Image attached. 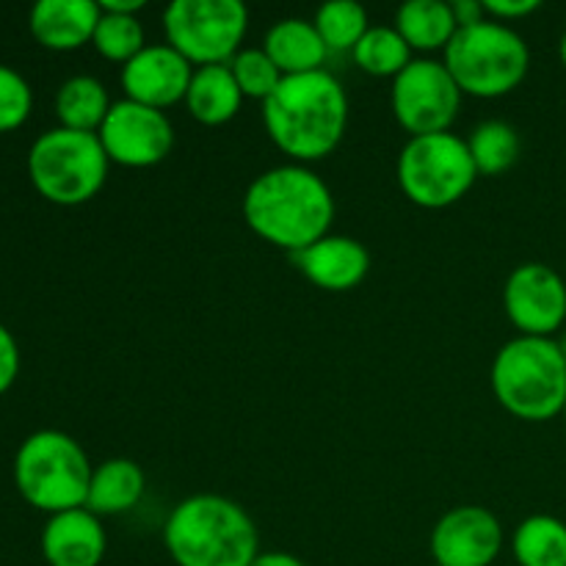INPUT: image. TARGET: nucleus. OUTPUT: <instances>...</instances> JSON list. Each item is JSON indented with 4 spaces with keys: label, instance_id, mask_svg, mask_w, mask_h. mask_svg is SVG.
<instances>
[{
    "label": "nucleus",
    "instance_id": "obj_1",
    "mask_svg": "<svg viewBox=\"0 0 566 566\" xmlns=\"http://www.w3.org/2000/svg\"><path fill=\"white\" fill-rule=\"evenodd\" d=\"M241 210L254 235L291 254L318 243L335 224L329 182L313 166L291 160L260 171L243 193Z\"/></svg>",
    "mask_w": 566,
    "mask_h": 566
},
{
    "label": "nucleus",
    "instance_id": "obj_2",
    "mask_svg": "<svg viewBox=\"0 0 566 566\" xmlns=\"http://www.w3.org/2000/svg\"><path fill=\"white\" fill-rule=\"evenodd\" d=\"M348 94L329 70L282 77L263 103V125L291 164H318L340 147L348 130Z\"/></svg>",
    "mask_w": 566,
    "mask_h": 566
},
{
    "label": "nucleus",
    "instance_id": "obj_3",
    "mask_svg": "<svg viewBox=\"0 0 566 566\" xmlns=\"http://www.w3.org/2000/svg\"><path fill=\"white\" fill-rule=\"evenodd\" d=\"M164 547L175 566H249L263 553L252 514L213 492L188 495L171 509Z\"/></svg>",
    "mask_w": 566,
    "mask_h": 566
},
{
    "label": "nucleus",
    "instance_id": "obj_4",
    "mask_svg": "<svg viewBox=\"0 0 566 566\" xmlns=\"http://www.w3.org/2000/svg\"><path fill=\"white\" fill-rule=\"evenodd\" d=\"M492 396L528 423H545L564 412L566 359L556 337L517 335L497 348L492 359Z\"/></svg>",
    "mask_w": 566,
    "mask_h": 566
},
{
    "label": "nucleus",
    "instance_id": "obj_5",
    "mask_svg": "<svg viewBox=\"0 0 566 566\" xmlns=\"http://www.w3.org/2000/svg\"><path fill=\"white\" fill-rule=\"evenodd\" d=\"M92 470V459L75 437L59 429H39L17 448L11 475L22 501L50 517L86 506Z\"/></svg>",
    "mask_w": 566,
    "mask_h": 566
},
{
    "label": "nucleus",
    "instance_id": "obj_6",
    "mask_svg": "<svg viewBox=\"0 0 566 566\" xmlns=\"http://www.w3.org/2000/svg\"><path fill=\"white\" fill-rule=\"evenodd\" d=\"M28 180L36 193L59 208H77L97 197L108 182L111 160L97 133L50 127L28 149Z\"/></svg>",
    "mask_w": 566,
    "mask_h": 566
},
{
    "label": "nucleus",
    "instance_id": "obj_7",
    "mask_svg": "<svg viewBox=\"0 0 566 566\" xmlns=\"http://www.w3.org/2000/svg\"><path fill=\"white\" fill-rule=\"evenodd\" d=\"M442 64L462 94L497 99L512 94L528 77L531 50L512 25L486 17L479 25L459 28L442 53Z\"/></svg>",
    "mask_w": 566,
    "mask_h": 566
},
{
    "label": "nucleus",
    "instance_id": "obj_8",
    "mask_svg": "<svg viewBox=\"0 0 566 566\" xmlns=\"http://www.w3.org/2000/svg\"><path fill=\"white\" fill-rule=\"evenodd\" d=\"M396 177L409 202L423 210H446L468 197L479 169L468 138L451 130L409 138L398 155Z\"/></svg>",
    "mask_w": 566,
    "mask_h": 566
},
{
    "label": "nucleus",
    "instance_id": "obj_9",
    "mask_svg": "<svg viewBox=\"0 0 566 566\" xmlns=\"http://www.w3.org/2000/svg\"><path fill=\"white\" fill-rule=\"evenodd\" d=\"M249 9L241 0H171L164 9V36L188 64H230L243 50Z\"/></svg>",
    "mask_w": 566,
    "mask_h": 566
},
{
    "label": "nucleus",
    "instance_id": "obj_10",
    "mask_svg": "<svg viewBox=\"0 0 566 566\" xmlns=\"http://www.w3.org/2000/svg\"><path fill=\"white\" fill-rule=\"evenodd\" d=\"M462 88L442 59H415L390 88L392 116L409 138L451 133L462 111Z\"/></svg>",
    "mask_w": 566,
    "mask_h": 566
},
{
    "label": "nucleus",
    "instance_id": "obj_11",
    "mask_svg": "<svg viewBox=\"0 0 566 566\" xmlns=\"http://www.w3.org/2000/svg\"><path fill=\"white\" fill-rule=\"evenodd\" d=\"M111 164L125 169H153L175 149V125L169 114L133 99H116L97 130Z\"/></svg>",
    "mask_w": 566,
    "mask_h": 566
},
{
    "label": "nucleus",
    "instance_id": "obj_12",
    "mask_svg": "<svg viewBox=\"0 0 566 566\" xmlns=\"http://www.w3.org/2000/svg\"><path fill=\"white\" fill-rule=\"evenodd\" d=\"M503 310L525 337H553L566 324V282L545 263H523L506 276Z\"/></svg>",
    "mask_w": 566,
    "mask_h": 566
},
{
    "label": "nucleus",
    "instance_id": "obj_13",
    "mask_svg": "<svg viewBox=\"0 0 566 566\" xmlns=\"http://www.w3.org/2000/svg\"><path fill=\"white\" fill-rule=\"evenodd\" d=\"M506 545L503 525L490 509L457 506L431 528L429 551L434 566H492Z\"/></svg>",
    "mask_w": 566,
    "mask_h": 566
},
{
    "label": "nucleus",
    "instance_id": "obj_14",
    "mask_svg": "<svg viewBox=\"0 0 566 566\" xmlns=\"http://www.w3.org/2000/svg\"><path fill=\"white\" fill-rule=\"evenodd\" d=\"M193 70L197 66L188 64L166 42L147 44L136 59H130L119 70V86L125 92V99L166 111L186 99Z\"/></svg>",
    "mask_w": 566,
    "mask_h": 566
},
{
    "label": "nucleus",
    "instance_id": "obj_15",
    "mask_svg": "<svg viewBox=\"0 0 566 566\" xmlns=\"http://www.w3.org/2000/svg\"><path fill=\"white\" fill-rule=\"evenodd\" d=\"M39 551L48 566H99L108 553L103 517L86 506L50 514L39 536Z\"/></svg>",
    "mask_w": 566,
    "mask_h": 566
},
{
    "label": "nucleus",
    "instance_id": "obj_16",
    "mask_svg": "<svg viewBox=\"0 0 566 566\" xmlns=\"http://www.w3.org/2000/svg\"><path fill=\"white\" fill-rule=\"evenodd\" d=\"M296 269L326 293H348L370 274V252L357 238L329 232L304 252L293 254Z\"/></svg>",
    "mask_w": 566,
    "mask_h": 566
},
{
    "label": "nucleus",
    "instance_id": "obj_17",
    "mask_svg": "<svg viewBox=\"0 0 566 566\" xmlns=\"http://www.w3.org/2000/svg\"><path fill=\"white\" fill-rule=\"evenodd\" d=\"M99 14L103 11L94 0H39L28 14V28L44 50L72 53L92 44Z\"/></svg>",
    "mask_w": 566,
    "mask_h": 566
},
{
    "label": "nucleus",
    "instance_id": "obj_18",
    "mask_svg": "<svg viewBox=\"0 0 566 566\" xmlns=\"http://www.w3.org/2000/svg\"><path fill=\"white\" fill-rule=\"evenodd\" d=\"M263 50L285 77L326 70V59L332 55L315 22L304 17H285L274 22L265 33Z\"/></svg>",
    "mask_w": 566,
    "mask_h": 566
},
{
    "label": "nucleus",
    "instance_id": "obj_19",
    "mask_svg": "<svg viewBox=\"0 0 566 566\" xmlns=\"http://www.w3.org/2000/svg\"><path fill=\"white\" fill-rule=\"evenodd\" d=\"M147 490V475L133 459L114 457L94 464L88 484L86 509L97 517H122L142 503Z\"/></svg>",
    "mask_w": 566,
    "mask_h": 566
},
{
    "label": "nucleus",
    "instance_id": "obj_20",
    "mask_svg": "<svg viewBox=\"0 0 566 566\" xmlns=\"http://www.w3.org/2000/svg\"><path fill=\"white\" fill-rule=\"evenodd\" d=\"M182 105L199 125L221 127L241 114L243 94L227 64L199 66V70H193L191 86H188Z\"/></svg>",
    "mask_w": 566,
    "mask_h": 566
},
{
    "label": "nucleus",
    "instance_id": "obj_21",
    "mask_svg": "<svg viewBox=\"0 0 566 566\" xmlns=\"http://www.w3.org/2000/svg\"><path fill=\"white\" fill-rule=\"evenodd\" d=\"M392 25L409 44V50L418 53V59L446 53L459 31L451 3H442V0H407L396 11Z\"/></svg>",
    "mask_w": 566,
    "mask_h": 566
},
{
    "label": "nucleus",
    "instance_id": "obj_22",
    "mask_svg": "<svg viewBox=\"0 0 566 566\" xmlns=\"http://www.w3.org/2000/svg\"><path fill=\"white\" fill-rule=\"evenodd\" d=\"M111 99L108 88L99 77L94 75H72L55 92V119L59 127H70V130L81 133H97L103 127L105 116H108Z\"/></svg>",
    "mask_w": 566,
    "mask_h": 566
},
{
    "label": "nucleus",
    "instance_id": "obj_23",
    "mask_svg": "<svg viewBox=\"0 0 566 566\" xmlns=\"http://www.w3.org/2000/svg\"><path fill=\"white\" fill-rule=\"evenodd\" d=\"M512 556L517 566H566V523L551 514H531L514 528Z\"/></svg>",
    "mask_w": 566,
    "mask_h": 566
},
{
    "label": "nucleus",
    "instance_id": "obj_24",
    "mask_svg": "<svg viewBox=\"0 0 566 566\" xmlns=\"http://www.w3.org/2000/svg\"><path fill=\"white\" fill-rule=\"evenodd\" d=\"M359 72L370 77H390L396 81L403 70L415 61V53L403 42L396 25H370L368 33L359 39L352 53Z\"/></svg>",
    "mask_w": 566,
    "mask_h": 566
},
{
    "label": "nucleus",
    "instance_id": "obj_25",
    "mask_svg": "<svg viewBox=\"0 0 566 566\" xmlns=\"http://www.w3.org/2000/svg\"><path fill=\"white\" fill-rule=\"evenodd\" d=\"M468 147L479 177H497L517 164L523 142H520V133L514 125L503 119H486L473 127Z\"/></svg>",
    "mask_w": 566,
    "mask_h": 566
},
{
    "label": "nucleus",
    "instance_id": "obj_26",
    "mask_svg": "<svg viewBox=\"0 0 566 566\" xmlns=\"http://www.w3.org/2000/svg\"><path fill=\"white\" fill-rule=\"evenodd\" d=\"M329 53H354L359 39L368 33V11L354 0H329L313 17Z\"/></svg>",
    "mask_w": 566,
    "mask_h": 566
},
{
    "label": "nucleus",
    "instance_id": "obj_27",
    "mask_svg": "<svg viewBox=\"0 0 566 566\" xmlns=\"http://www.w3.org/2000/svg\"><path fill=\"white\" fill-rule=\"evenodd\" d=\"M92 48L97 50L105 61H114V64L125 66L127 61L136 59V55L147 48V33H144L138 14L103 11L97 22V31H94Z\"/></svg>",
    "mask_w": 566,
    "mask_h": 566
},
{
    "label": "nucleus",
    "instance_id": "obj_28",
    "mask_svg": "<svg viewBox=\"0 0 566 566\" xmlns=\"http://www.w3.org/2000/svg\"><path fill=\"white\" fill-rule=\"evenodd\" d=\"M227 66H230L243 99H258V103H265L285 77L263 48H243Z\"/></svg>",
    "mask_w": 566,
    "mask_h": 566
},
{
    "label": "nucleus",
    "instance_id": "obj_29",
    "mask_svg": "<svg viewBox=\"0 0 566 566\" xmlns=\"http://www.w3.org/2000/svg\"><path fill=\"white\" fill-rule=\"evenodd\" d=\"M33 111V88L22 72L0 64V133H11L28 122Z\"/></svg>",
    "mask_w": 566,
    "mask_h": 566
},
{
    "label": "nucleus",
    "instance_id": "obj_30",
    "mask_svg": "<svg viewBox=\"0 0 566 566\" xmlns=\"http://www.w3.org/2000/svg\"><path fill=\"white\" fill-rule=\"evenodd\" d=\"M20 343L11 335L9 326L0 324V396L14 387L17 376H20Z\"/></svg>",
    "mask_w": 566,
    "mask_h": 566
},
{
    "label": "nucleus",
    "instance_id": "obj_31",
    "mask_svg": "<svg viewBox=\"0 0 566 566\" xmlns=\"http://www.w3.org/2000/svg\"><path fill=\"white\" fill-rule=\"evenodd\" d=\"M481 3H484V14L490 20L503 22V25L531 17L534 11L542 9L539 0H481Z\"/></svg>",
    "mask_w": 566,
    "mask_h": 566
},
{
    "label": "nucleus",
    "instance_id": "obj_32",
    "mask_svg": "<svg viewBox=\"0 0 566 566\" xmlns=\"http://www.w3.org/2000/svg\"><path fill=\"white\" fill-rule=\"evenodd\" d=\"M451 9H453V17H457L459 28L479 25L481 20H486L484 3H481V0H457V3H451Z\"/></svg>",
    "mask_w": 566,
    "mask_h": 566
},
{
    "label": "nucleus",
    "instance_id": "obj_33",
    "mask_svg": "<svg viewBox=\"0 0 566 566\" xmlns=\"http://www.w3.org/2000/svg\"><path fill=\"white\" fill-rule=\"evenodd\" d=\"M249 566H307L298 556L285 551H263Z\"/></svg>",
    "mask_w": 566,
    "mask_h": 566
},
{
    "label": "nucleus",
    "instance_id": "obj_34",
    "mask_svg": "<svg viewBox=\"0 0 566 566\" xmlns=\"http://www.w3.org/2000/svg\"><path fill=\"white\" fill-rule=\"evenodd\" d=\"M144 0H99L103 11H116V14H138L144 11Z\"/></svg>",
    "mask_w": 566,
    "mask_h": 566
},
{
    "label": "nucleus",
    "instance_id": "obj_35",
    "mask_svg": "<svg viewBox=\"0 0 566 566\" xmlns=\"http://www.w3.org/2000/svg\"><path fill=\"white\" fill-rule=\"evenodd\" d=\"M558 59H562V66L566 70V28L562 33V42H558Z\"/></svg>",
    "mask_w": 566,
    "mask_h": 566
},
{
    "label": "nucleus",
    "instance_id": "obj_36",
    "mask_svg": "<svg viewBox=\"0 0 566 566\" xmlns=\"http://www.w3.org/2000/svg\"><path fill=\"white\" fill-rule=\"evenodd\" d=\"M558 346H562V354H564V359H566V335L562 337V340H558Z\"/></svg>",
    "mask_w": 566,
    "mask_h": 566
},
{
    "label": "nucleus",
    "instance_id": "obj_37",
    "mask_svg": "<svg viewBox=\"0 0 566 566\" xmlns=\"http://www.w3.org/2000/svg\"><path fill=\"white\" fill-rule=\"evenodd\" d=\"M562 415H564V418H566V403H564V412H562Z\"/></svg>",
    "mask_w": 566,
    "mask_h": 566
}]
</instances>
